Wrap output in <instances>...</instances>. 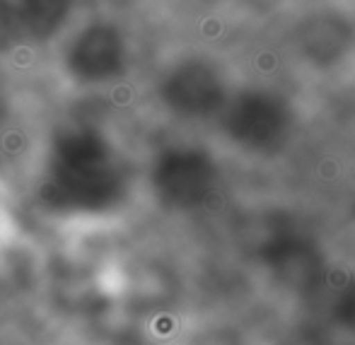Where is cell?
<instances>
[{
    "label": "cell",
    "mask_w": 355,
    "mask_h": 345,
    "mask_svg": "<svg viewBox=\"0 0 355 345\" xmlns=\"http://www.w3.org/2000/svg\"><path fill=\"white\" fill-rule=\"evenodd\" d=\"M116 174L109 164V150L99 138L73 133L63 140L56 154L49 201L73 213H97L112 206Z\"/></svg>",
    "instance_id": "6da1fadb"
},
{
    "label": "cell",
    "mask_w": 355,
    "mask_h": 345,
    "mask_svg": "<svg viewBox=\"0 0 355 345\" xmlns=\"http://www.w3.org/2000/svg\"><path fill=\"white\" fill-rule=\"evenodd\" d=\"M189 345H259L257 341L247 336L244 331L232 326H218V328H208L201 331L198 336H193Z\"/></svg>",
    "instance_id": "7a4b0ae2"
}]
</instances>
